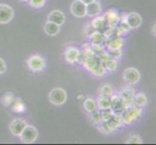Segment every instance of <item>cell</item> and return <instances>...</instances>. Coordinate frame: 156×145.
<instances>
[{"label":"cell","mask_w":156,"mask_h":145,"mask_svg":"<svg viewBox=\"0 0 156 145\" xmlns=\"http://www.w3.org/2000/svg\"><path fill=\"white\" fill-rule=\"evenodd\" d=\"M49 99L51 103L55 105H62L65 104L67 100V93L62 88H55L51 91L49 95Z\"/></svg>","instance_id":"6da1fadb"},{"label":"cell","mask_w":156,"mask_h":145,"mask_svg":"<svg viewBox=\"0 0 156 145\" xmlns=\"http://www.w3.org/2000/svg\"><path fill=\"white\" fill-rule=\"evenodd\" d=\"M21 141L23 143H33L36 141V139L38 138V131L36 130V128L33 126L26 125L24 130L21 132L20 136Z\"/></svg>","instance_id":"7a4b0ae2"},{"label":"cell","mask_w":156,"mask_h":145,"mask_svg":"<svg viewBox=\"0 0 156 145\" xmlns=\"http://www.w3.org/2000/svg\"><path fill=\"white\" fill-rule=\"evenodd\" d=\"M27 66L32 72H41L46 67V62L40 55H32L27 60Z\"/></svg>","instance_id":"3957f363"},{"label":"cell","mask_w":156,"mask_h":145,"mask_svg":"<svg viewBox=\"0 0 156 145\" xmlns=\"http://www.w3.org/2000/svg\"><path fill=\"white\" fill-rule=\"evenodd\" d=\"M14 18L13 8L6 4H0V23L6 24Z\"/></svg>","instance_id":"277c9868"},{"label":"cell","mask_w":156,"mask_h":145,"mask_svg":"<svg viewBox=\"0 0 156 145\" xmlns=\"http://www.w3.org/2000/svg\"><path fill=\"white\" fill-rule=\"evenodd\" d=\"M140 78H141V74L135 68H128L123 73V79L130 85L139 82Z\"/></svg>","instance_id":"5b68a950"},{"label":"cell","mask_w":156,"mask_h":145,"mask_svg":"<svg viewBox=\"0 0 156 145\" xmlns=\"http://www.w3.org/2000/svg\"><path fill=\"white\" fill-rule=\"evenodd\" d=\"M71 13L77 18H83L87 16V5L80 0H75L71 5Z\"/></svg>","instance_id":"8992f818"},{"label":"cell","mask_w":156,"mask_h":145,"mask_svg":"<svg viewBox=\"0 0 156 145\" xmlns=\"http://www.w3.org/2000/svg\"><path fill=\"white\" fill-rule=\"evenodd\" d=\"M125 22L130 29H136L140 27L143 22L142 17L137 13H129L125 15Z\"/></svg>","instance_id":"52a82bcc"},{"label":"cell","mask_w":156,"mask_h":145,"mask_svg":"<svg viewBox=\"0 0 156 145\" xmlns=\"http://www.w3.org/2000/svg\"><path fill=\"white\" fill-rule=\"evenodd\" d=\"M26 122L23 119H15L12 121V123L10 124V131L13 133L14 136H20L21 132L24 130V128L26 127Z\"/></svg>","instance_id":"ba28073f"},{"label":"cell","mask_w":156,"mask_h":145,"mask_svg":"<svg viewBox=\"0 0 156 145\" xmlns=\"http://www.w3.org/2000/svg\"><path fill=\"white\" fill-rule=\"evenodd\" d=\"M48 20L61 26L65 22V15L59 10H53L52 12H51L49 16H48Z\"/></svg>","instance_id":"9c48e42d"},{"label":"cell","mask_w":156,"mask_h":145,"mask_svg":"<svg viewBox=\"0 0 156 145\" xmlns=\"http://www.w3.org/2000/svg\"><path fill=\"white\" fill-rule=\"evenodd\" d=\"M91 24L96 29V31L101 32V33H104L107 30V28L110 27L106 22L104 16H96V18L93 19L92 21H91Z\"/></svg>","instance_id":"30bf717a"},{"label":"cell","mask_w":156,"mask_h":145,"mask_svg":"<svg viewBox=\"0 0 156 145\" xmlns=\"http://www.w3.org/2000/svg\"><path fill=\"white\" fill-rule=\"evenodd\" d=\"M80 51L75 47H69L65 50V59L70 64H75L78 62Z\"/></svg>","instance_id":"8fae6325"},{"label":"cell","mask_w":156,"mask_h":145,"mask_svg":"<svg viewBox=\"0 0 156 145\" xmlns=\"http://www.w3.org/2000/svg\"><path fill=\"white\" fill-rule=\"evenodd\" d=\"M106 45L109 50H117V48H121L124 45V40L120 38V36L111 37V38L107 39Z\"/></svg>","instance_id":"7c38bea8"},{"label":"cell","mask_w":156,"mask_h":145,"mask_svg":"<svg viewBox=\"0 0 156 145\" xmlns=\"http://www.w3.org/2000/svg\"><path fill=\"white\" fill-rule=\"evenodd\" d=\"M104 18L106 19L107 24L110 26V27H115L116 25L119 23V19L120 17L117 15L116 12L115 11H109L104 15Z\"/></svg>","instance_id":"4fadbf2b"},{"label":"cell","mask_w":156,"mask_h":145,"mask_svg":"<svg viewBox=\"0 0 156 145\" xmlns=\"http://www.w3.org/2000/svg\"><path fill=\"white\" fill-rule=\"evenodd\" d=\"M101 13V5L99 2L94 1L87 5V16L90 18L96 17Z\"/></svg>","instance_id":"5bb4252c"},{"label":"cell","mask_w":156,"mask_h":145,"mask_svg":"<svg viewBox=\"0 0 156 145\" xmlns=\"http://www.w3.org/2000/svg\"><path fill=\"white\" fill-rule=\"evenodd\" d=\"M44 30L46 33L49 36H55L59 33V30H60V26L51 22V21L48 20L45 26H44Z\"/></svg>","instance_id":"9a60e30c"},{"label":"cell","mask_w":156,"mask_h":145,"mask_svg":"<svg viewBox=\"0 0 156 145\" xmlns=\"http://www.w3.org/2000/svg\"><path fill=\"white\" fill-rule=\"evenodd\" d=\"M89 39L91 40V44H92V45L102 46L103 44H106V41H107L108 38L105 36L104 33H101V32L96 31Z\"/></svg>","instance_id":"2e32d148"},{"label":"cell","mask_w":156,"mask_h":145,"mask_svg":"<svg viewBox=\"0 0 156 145\" xmlns=\"http://www.w3.org/2000/svg\"><path fill=\"white\" fill-rule=\"evenodd\" d=\"M118 96H119L123 101L129 102L130 100L134 99V96H135V91H134L130 87H123L120 90L119 95H118Z\"/></svg>","instance_id":"e0dca14e"},{"label":"cell","mask_w":156,"mask_h":145,"mask_svg":"<svg viewBox=\"0 0 156 145\" xmlns=\"http://www.w3.org/2000/svg\"><path fill=\"white\" fill-rule=\"evenodd\" d=\"M83 107L88 113H92L93 111L97 110V104L93 99H85L83 100Z\"/></svg>","instance_id":"ac0fdd59"},{"label":"cell","mask_w":156,"mask_h":145,"mask_svg":"<svg viewBox=\"0 0 156 145\" xmlns=\"http://www.w3.org/2000/svg\"><path fill=\"white\" fill-rule=\"evenodd\" d=\"M96 104H97V109H111V98L100 96Z\"/></svg>","instance_id":"d6986e66"},{"label":"cell","mask_w":156,"mask_h":145,"mask_svg":"<svg viewBox=\"0 0 156 145\" xmlns=\"http://www.w3.org/2000/svg\"><path fill=\"white\" fill-rule=\"evenodd\" d=\"M134 102H135V105L139 107H143L144 105H147V96L144 93H139L134 96Z\"/></svg>","instance_id":"ffe728a7"},{"label":"cell","mask_w":156,"mask_h":145,"mask_svg":"<svg viewBox=\"0 0 156 145\" xmlns=\"http://www.w3.org/2000/svg\"><path fill=\"white\" fill-rule=\"evenodd\" d=\"M103 65L106 69V71H109L110 73H114L115 70L117 69V62L115 59L109 58L107 61L103 63Z\"/></svg>","instance_id":"44dd1931"},{"label":"cell","mask_w":156,"mask_h":145,"mask_svg":"<svg viewBox=\"0 0 156 145\" xmlns=\"http://www.w3.org/2000/svg\"><path fill=\"white\" fill-rule=\"evenodd\" d=\"M11 106H12L13 110L16 112H23L25 109V106H24L23 103L20 99H15L13 101L12 105H11Z\"/></svg>","instance_id":"7402d4cb"},{"label":"cell","mask_w":156,"mask_h":145,"mask_svg":"<svg viewBox=\"0 0 156 145\" xmlns=\"http://www.w3.org/2000/svg\"><path fill=\"white\" fill-rule=\"evenodd\" d=\"M112 95V89L111 87V85L105 84L101 87L100 89V96L102 97H107V98H111V96Z\"/></svg>","instance_id":"603a6c76"},{"label":"cell","mask_w":156,"mask_h":145,"mask_svg":"<svg viewBox=\"0 0 156 145\" xmlns=\"http://www.w3.org/2000/svg\"><path fill=\"white\" fill-rule=\"evenodd\" d=\"M100 113L102 116V120L107 122L109 121L111 118L114 116V111H112L111 109H100Z\"/></svg>","instance_id":"cb8c5ba5"},{"label":"cell","mask_w":156,"mask_h":145,"mask_svg":"<svg viewBox=\"0 0 156 145\" xmlns=\"http://www.w3.org/2000/svg\"><path fill=\"white\" fill-rule=\"evenodd\" d=\"M107 53H108V55H109V58L115 59V60L119 59L122 54L120 48H117V50H109V48H108Z\"/></svg>","instance_id":"d4e9b609"},{"label":"cell","mask_w":156,"mask_h":145,"mask_svg":"<svg viewBox=\"0 0 156 145\" xmlns=\"http://www.w3.org/2000/svg\"><path fill=\"white\" fill-rule=\"evenodd\" d=\"M15 100V97L13 94H11V93H7V94H5L4 97L2 98V103L4 105H7V106H10L11 105H12L13 103V101Z\"/></svg>","instance_id":"484cf974"},{"label":"cell","mask_w":156,"mask_h":145,"mask_svg":"<svg viewBox=\"0 0 156 145\" xmlns=\"http://www.w3.org/2000/svg\"><path fill=\"white\" fill-rule=\"evenodd\" d=\"M100 124V126H99V131L100 132H102L103 133H111V132H112V130L111 129V127L109 126V124H108L107 122H105V121H102L101 123H99Z\"/></svg>","instance_id":"4316f807"},{"label":"cell","mask_w":156,"mask_h":145,"mask_svg":"<svg viewBox=\"0 0 156 145\" xmlns=\"http://www.w3.org/2000/svg\"><path fill=\"white\" fill-rule=\"evenodd\" d=\"M27 1L33 8H42L46 3V0H27Z\"/></svg>","instance_id":"83f0119b"},{"label":"cell","mask_w":156,"mask_h":145,"mask_svg":"<svg viewBox=\"0 0 156 145\" xmlns=\"http://www.w3.org/2000/svg\"><path fill=\"white\" fill-rule=\"evenodd\" d=\"M91 120H92L95 124H99V123L103 121L102 120V116H101V113L99 110H95L91 113Z\"/></svg>","instance_id":"f1b7e54d"},{"label":"cell","mask_w":156,"mask_h":145,"mask_svg":"<svg viewBox=\"0 0 156 145\" xmlns=\"http://www.w3.org/2000/svg\"><path fill=\"white\" fill-rule=\"evenodd\" d=\"M126 143L127 144H141L143 143V141L141 137L135 135V136H132L131 137H129L126 140Z\"/></svg>","instance_id":"f546056e"},{"label":"cell","mask_w":156,"mask_h":145,"mask_svg":"<svg viewBox=\"0 0 156 145\" xmlns=\"http://www.w3.org/2000/svg\"><path fill=\"white\" fill-rule=\"evenodd\" d=\"M95 32H96V29L93 27L92 24H91V23L87 24V26H85V28H84V33L88 37V38H90V37L92 36Z\"/></svg>","instance_id":"4dcf8cb0"},{"label":"cell","mask_w":156,"mask_h":145,"mask_svg":"<svg viewBox=\"0 0 156 145\" xmlns=\"http://www.w3.org/2000/svg\"><path fill=\"white\" fill-rule=\"evenodd\" d=\"M6 64H5L4 60L3 59L0 58V74H2L3 73H5V71H6Z\"/></svg>","instance_id":"1f68e13d"},{"label":"cell","mask_w":156,"mask_h":145,"mask_svg":"<svg viewBox=\"0 0 156 145\" xmlns=\"http://www.w3.org/2000/svg\"><path fill=\"white\" fill-rule=\"evenodd\" d=\"M82 2H83L85 5H87V4H89V3H91V2H94V1H96V0H80Z\"/></svg>","instance_id":"d6a6232c"},{"label":"cell","mask_w":156,"mask_h":145,"mask_svg":"<svg viewBox=\"0 0 156 145\" xmlns=\"http://www.w3.org/2000/svg\"><path fill=\"white\" fill-rule=\"evenodd\" d=\"M77 99H78L79 101H82V100L83 101V100H84V96H83V95H79Z\"/></svg>","instance_id":"836d02e7"},{"label":"cell","mask_w":156,"mask_h":145,"mask_svg":"<svg viewBox=\"0 0 156 145\" xmlns=\"http://www.w3.org/2000/svg\"><path fill=\"white\" fill-rule=\"evenodd\" d=\"M153 34L155 35V24H154V26H153Z\"/></svg>","instance_id":"e575fe53"},{"label":"cell","mask_w":156,"mask_h":145,"mask_svg":"<svg viewBox=\"0 0 156 145\" xmlns=\"http://www.w3.org/2000/svg\"><path fill=\"white\" fill-rule=\"evenodd\" d=\"M26 1H27V0H26Z\"/></svg>","instance_id":"d590c367"}]
</instances>
